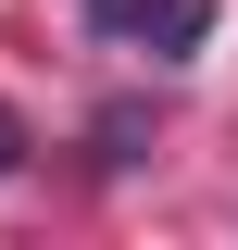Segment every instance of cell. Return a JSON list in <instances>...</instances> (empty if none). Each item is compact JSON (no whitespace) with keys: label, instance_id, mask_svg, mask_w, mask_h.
Returning a JSON list of instances; mask_svg holds the SVG:
<instances>
[{"label":"cell","instance_id":"obj_1","mask_svg":"<svg viewBox=\"0 0 238 250\" xmlns=\"http://www.w3.org/2000/svg\"><path fill=\"white\" fill-rule=\"evenodd\" d=\"M75 13H88L113 50H150V62H188L213 38V0H75Z\"/></svg>","mask_w":238,"mask_h":250},{"label":"cell","instance_id":"obj_2","mask_svg":"<svg viewBox=\"0 0 238 250\" xmlns=\"http://www.w3.org/2000/svg\"><path fill=\"white\" fill-rule=\"evenodd\" d=\"M0 175H25V113L0 100Z\"/></svg>","mask_w":238,"mask_h":250}]
</instances>
